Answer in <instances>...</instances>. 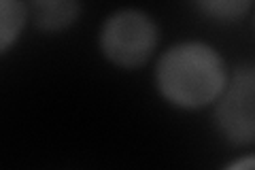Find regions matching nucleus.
I'll return each mask as SVG.
<instances>
[{
    "label": "nucleus",
    "instance_id": "f257e3e1",
    "mask_svg": "<svg viewBox=\"0 0 255 170\" xmlns=\"http://www.w3.org/2000/svg\"><path fill=\"white\" fill-rule=\"evenodd\" d=\"M228 77L226 62L217 49L200 40L172 45L155 66L157 92L179 109H202L217 102Z\"/></svg>",
    "mask_w": 255,
    "mask_h": 170
},
{
    "label": "nucleus",
    "instance_id": "f03ea898",
    "mask_svg": "<svg viewBox=\"0 0 255 170\" xmlns=\"http://www.w3.org/2000/svg\"><path fill=\"white\" fill-rule=\"evenodd\" d=\"M157 47V26L147 13L122 9L109 15L100 28V51L119 68L142 66Z\"/></svg>",
    "mask_w": 255,
    "mask_h": 170
},
{
    "label": "nucleus",
    "instance_id": "7ed1b4c3",
    "mask_svg": "<svg viewBox=\"0 0 255 170\" xmlns=\"http://www.w3.org/2000/svg\"><path fill=\"white\" fill-rule=\"evenodd\" d=\"M215 124L230 143L255 141V64H245L228 77L215 102Z\"/></svg>",
    "mask_w": 255,
    "mask_h": 170
},
{
    "label": "nucleus",
    "instance_id": "20e7f679",
    "mask_svg": "<svg viewBox=\"0 0 255 170\" xmlns=\"http://www.w3.org/2000/svg\"><path fill=\"white\" fill-rule=\"evenodd\" d=\"M77 2H62V0H45V2H34L32 11H34L36 26L45 32H58L68 28L70 23L77 19L79 15Z\"/></svg>",
    "mask_w": 255,
    "mask_h": 170
},
{
    "label": "nucleus",
    "instance_id": "39448f33",
    "mask_svg": "<svg viewBox=\"0 0 255 170\" xmlns=\"http://www.w3.org/2000/svg\"><path fill=\"white\" fill-rule=\"evenodd\" d=\"M28 19V6L23 2L4 0L0 2V49L6 51L11 43L19 36L23 23Z\"/></svg>",
    "mask_w": 255,
    "mask_h": 170
},
{
    "label": "nucleus",
    "instance_id": "423d86ee",
    "mask_svg": "<svg viewBox=\"0 0 255 170\" xmlns=\"http://www.w3.org/2000/svg\"><path fill=\"white\" fill-rule=\"evenodd\" d=\"M198 6L213 19L236 21L251 9V2H247V0H213V2H200Z\"/></svg>",
    "mask_w": 255,
    "mask_h": 170
},
{
    "label": "nucleus",
    "instance_id": "0eeeda50",
    "mask_svg": "<svg viewBox=\"0 0 255 170\" xmlns=\"http://www.w3.org/2000/svg\"><path fill=\"white\" fill-rule=\"evenodd\" d=\"M223 170H255V156H247V158L236 160Z\"/></svg>",
    "mask_w": 255,
    "mask_h": 170
}]
</instances>
